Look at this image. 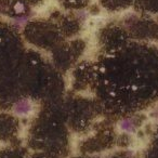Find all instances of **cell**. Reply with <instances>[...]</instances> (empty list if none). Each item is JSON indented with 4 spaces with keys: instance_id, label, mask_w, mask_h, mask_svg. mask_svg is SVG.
I'll return each instance as SVG.
<instances>
[{
    "instance_id": "obj_2",
    "label": "cell",
    "mask_w": 158,
    "mask_h": 158,
    "mask_svg": "<svg viewBox=\"0 0 158 158\" xmlns=\"http://www.w3.org/2000/svg\"><path fill=\"white\" fill-rule=\"evenodd\" d=\"M119 127L123 132H128V133L135 131V125H134L133 120H131V119H123L120 123V125H119Z\"/></svg>"
},
{
    "instance_id": "obj_3",
    "label": "cell",
    "mask_w": 158,
    "mask_h": 158,
    "mask_svg": "<svg viewBox=\"0 0 158 158\" xmlns=\"http://www.w3.org/2000/svg\"><path fill=\"white\" fill-rule=\"evenodd\" d=\"M27 20H28V18H27V16H19L18 19H15L14 23H15L16 26L21 27V26H23V25H24L25 23L27 22Z\"/></svg>"
},
{
    "instance_id": "obj_1",
    "label": "cell",
    "mask_w": 158,
    "mask_h": 158,
    "mask_svg": "<svg viewBox=\"0 0 158 158\" xmlns=\"http://www.w3.org/2000/svg\"><path fill=\"white\" fill-rule=\"evenodd\" d=\"M14 113L19 116H25V115H28L29 113L33 110V106H31V103L27 100H21L18 103H15L13 107Z\"/></svg>"
}]
</instances>
